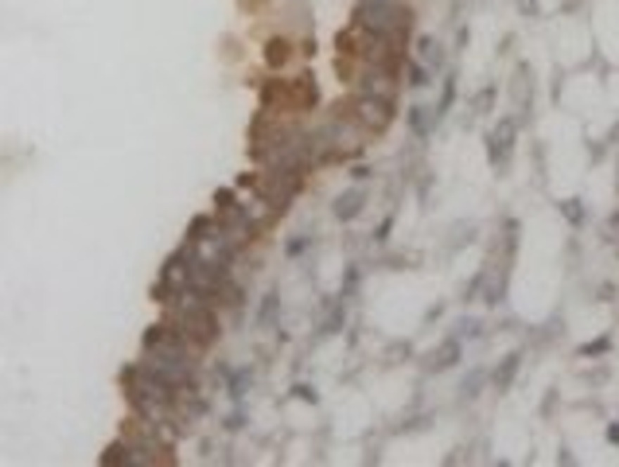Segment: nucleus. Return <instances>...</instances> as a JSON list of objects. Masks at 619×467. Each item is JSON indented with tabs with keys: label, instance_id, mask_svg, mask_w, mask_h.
<instances>
[{
	"label": "nucleus",
	"instance_id": "0eeeda50",
	"mask_svg": "<svg viewBox=\"0 0 619 467\" xmlns=\"http://www.w3.org/2000/svg\"><path fill=\"white\" fill-rule=\"evenodd\" d=\"M359 207H362V191H347L343 199L335 203V215H339V218H355V215H359Z\"/></svg>",
	"mask_w": 619,
	"mask_h": 467
},
{
	"label": "nucleus",
	"instance_id": "f03ea898",
	"mask_svg": "<svg viewBox=\"0 0 619 467\" xmlns=\"http://www.w3.org/2000/svg\"><path fill=\"white\" fill-rule=\"evenodd\" d=\"M362 94H370V98H393V78H390V67H382V63H374V67L362 75Z\"/></svg>",
	"mask_w": 619,
	"mask_h": 467
},
{
	"label": "nucleus",
	"instance_id": "6e6552de",
	"mask_svg": "<svg viewBox=\"0 0 619 467\" xmlns=\"http://www.w3.org/2000/svg\"><path fill=\"white\" fill-rule=\"evenodd\" d=\"M265 58H269V67H285V63H288V43L285 39H269Z\"/></svg>",
	"mask_w": 619,
	"mask_h": 467
},
{
	"label": "nucleus",
	"instance_id": "7ed1b4c3",
	"mask_svg": "<svg viewBox=\"0 0 619 467\" xmlns=\"http://www.w3.org/2000/svg\"><path fill=\"white\" fill-rule=\"evenodd\" d=\"M514 148V121H499V129L491 133V160L494 164H506Z\"/></svg>",
	"mask_w": 619,
	"mask_h": 467
},
{
	"label": "nucleus",
	"instance_id": "39448f33",
	"mask_svg": "<svg viewBox=\"0 0 619 467\" xmlns=\"http://www.w3.org/2000/svg\"><path fill=\"white\" fill-rule=\"evenodd\" d=\"M518 362H522V354H506V359H502V366L494 370V385H499V390H506V385L514 382V374H518Z\"/></svg>",
	"mask_w": 619,
	"mask_h": 467
},
{
	"label": "nucleus",
	"instance_id": "9d476101",
	"mask_svg": "<svg viewBox=\"0 0 619 467\" xmlns=\"http://www.w3.org/2000/svg\"><path fill=\"white\" fill-rule=\"evenodd\" d=\"M561 210H565V218H569L573 226H580V222H585V210H580V203H577V199L561 203Z\"/></svg>",
	"mask_w": 619,
	"mask_h": 467
},
{
	"label": "nucleus",
	"instance_id": "9b49d317",
	"mask_svg": "<svg viewBox=\"0 0 619 467\" xmlns=\"http://www.w3.org/2000/svg\"><path fill=\"white\" fill-rule=\"evenodd\" d=\"M409 121H413V129H417L421 136L428 133V109H425V105H417V109H413V113H409Z\"/></svg>",
	"mask_w": 619,
	"mask_h": 467
},
{
	"label": "nucleus",
	"instance_id": "ddd939ff",
	"mask_svg": "<svg viewBox=\"0 0 619 467\" xmlns=\"http://www.w3.org/2000/svg\"><path fill=\"white\" fill-rule=\"evenodd\" d=\"M615 187H619V175H615Z\"/></svg>",
	"mask_w": 619,
	"mask_h": 467
},
{
	"label": "nucleus",
	"instance_id": "1a4fd4ad",
	"mask_svg": "<svg viewBox=\"0 0 619 467\" xmlns=\"http://www.w3.org/2000/svg\"><path fill=\"white\" fill-rule=\"evenodd\" d=\"M417 47H421V63H425V67H436V63H440V51H436L433 39H421Z\"/></svg>",
	"mask_w": 619,
	"mask_h": 467
},
{
	"label": "nucleus",
	"instance_id": "f257e3e1",
	"mask_svg": "<svg viewBox=\"0 0 619 467\" xmlns=\"http://www.w3.org/2000/svg\"><path fill=\"white\" fill-rule=\"evenodd\" d=\"M362 121V125H370V129H385L390 125V101L385 98H370V94H362L359 98V113H355Z\"/></svg>",
	"mask_w": 619,
	"mask_h": 467
},
{
	"label": "nucleus",
	"instance_id": "20e7f679",
	"mask_svg": "<svg viewBox=\"0 0 619 467\" xmlns=\"http://www.w3.org/2000/svg\"><path fill=\"white\" fill-rule=\"evenodd\" d=\"M312 101H316V82H312V75H300L293 82V105L296 109H308Z\"/></svg>",
	"mask_w": 619,
	"mask_h": 467
},
{
	"label": "nucleus",
	"instance_id": "423d86ee",
	"mask_svg": "<svg viewBox=\"0 0 619 467\" xmlns=\"http://www.w3.org/2000/svg\"><path fill=\"white\" fill-rule=\"evenodd\" d=\"M456 354H460V339H448L440 350L433 354V370H448L456 362Z\"/></svg>",
	"mask_w": 619,
	"mask_h": 467
},
{
	"label": "nucleus",
	"instance_id": "f8f14e48",
	"mask_svg": "<svg viewBox=\"0 0 619 467\" xmlns=\"http://www.w3.org/2000/svg\"><path fill=\"white\" fill-rule=\"evenodd\" d=\"M608 347H611L608 339H596V343H588V347L580 350V354H585V359H588V354H604V350H608Z\"/></svg>",
	"mask_w": 619,
	"mask_h": 467
}]
</instances>
